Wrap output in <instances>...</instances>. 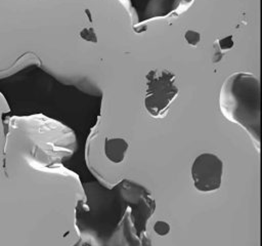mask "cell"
I'll list each match as a JSON object with an SVG mask.
<instances>
[{
  "mask_svg": "<svg viewBox=\"0 0 262 246\" xmlns=\"http://www.w3.org/2000/svg\"><path fill=\"white\" fill-rule=\"evenodd\" d=\"M146 79L144 106L151 116H163L178 93L174 83V75L168 71H152Z\"/></svg>",
  "mask_w": 262,
  "mask_h": 246,
  "instance_id": "3957f363",
  "label": "cell"
},
{
  "mask_svg": "<svg viewBox=\"0 0 262 246\" xmlns=\"http://www.w3.org/2000/svg\"><path fill=\"white\" fill-rule=\"evenodd\" d=\"M184 38H185L186 42H187L189 45L195 46V45L200 42L201 36H200V34H199L198 32L192 31V30H188V31L185 33Z\"/></svg>",
  "mask_w": 262,
  "mask_h": 246,
  "instance_id": "ba28073f",
  "label": "cell"
},
{
  "mask_svg": "<svg viewBox=\"0 0 262 246\" xmlns=\"http://www.w3.org/2000/svg\"><path fill=\"white\" fill-rule=\"evenodd\" d=\"M219 45H220V49L221 50H228L229 48H231L233 46L232 37L231 36H227V37L221 39L219 41Z\"/></svg>",
  "mask_w": 262,
  "mask_h": 246,
  "instance_id": "9c48e42d",
  "label": "cell"
},
{
  "mask_svg": "<svg viewBox=\"0 0 262 246\" xmlns=\"http://www.w3.org/2000/svg\"><path fill=\"white\" fill-rule=\"evenodd\" d=\"M223 174V162L212 153L199 155L191 166V177L194 188L204 193L220 188Z\"/></svg>",
  "mask_w": 262,
  "mask_h": 246,
  "instance_id": "277c9868",
  "label": "cell"
},
{
  "mask_svg": "<svg viewBox=\"0 0 262 246\" xmlns=\"http://www.w3.org/2000/svg\"><path fill=\"white\" fill-rule=\"evenodd\" d=\"M86 201L75 207V227L79 240L97 246L119 231L132 214L151 216L156 202L146 188L123 179L113 188L98 181L83 183Z\"/></svg>",
  "mask_w": 262,
  "mask_h": 246,
  "instance_id": "6da1fadb",
  "label": "cell"
},
{
  "mask_svg": "<svg viewBox=\"0 0 262 246\" xmlns=\"http://www.w3.org/2000/svg\"><path fill=\"white\" fill-rule=\"evenodd\" d=\"M154 231L159 235V236H166L170 232V225L168 222L164 220H158L154 224Z\"/></svg>",
  "mask_w": 262,
  "mask_h": 246,
  "instance_id": "52a82bcc",
  "label": "cell"
},
{
  "mask_svg": "<svg viewBox=\"0 0 262 246\" xmlns=\"http://www.w3.org/2000/svg\"><path fill=\"white\" fill-rule=\"evenodd\" d=\"M220 109L228 120L242 125L259 141V83L253 76H232L220 92Z\"/></svg>",
  "mask_w": 262,
  "mask_h": 246,
  "instance_id": "7a4b0ae2",
  "label": "cell"
},
{
  "mask_svg": "<svg viewBox=\"0 0 262 246\" xmlns=\"http://www.w3.org/2000/svg\"><path fill=\"white\" fill-rule=\"evenodd\" d=\"M73 246H89L79 240L76 244ZM102 246H151L150 239L146 236V234H140V233H130L126 235L125 237L111 243L107 245Z\"/></svg>",
  "mask_w": 262,
  "mask_h": 246,
  "instance_id": "8992f818",
  "label": "cell"
},
{
  "mask_svg": "<svg viewBox=\"0 0 262 246\" xmlns=\"http://www.w3.org/2000/svg\"><path fill=\"white\" fill-rule=\"evenodd\" d=\"M127 149L128 144L123 138H108L104 142V154L115 164L123 162Z\"/></svg>",
  "mask_w": 262,
  "mask_h": 246,
  "instance_id": "5b68a950",
  "label": "cell"
}]
</instances>
